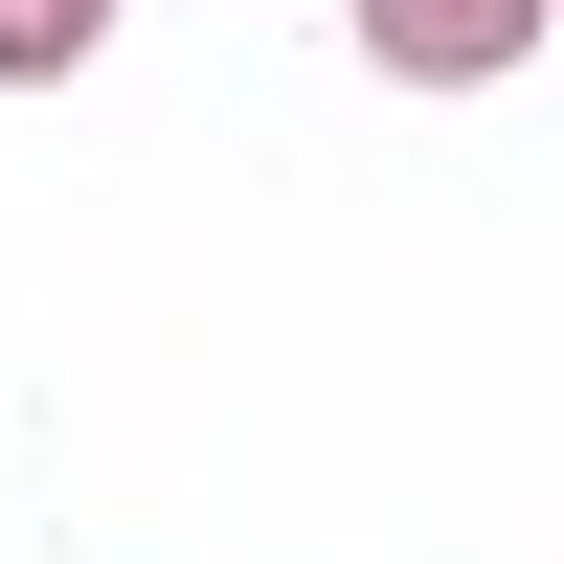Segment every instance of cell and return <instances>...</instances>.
Here are the masks:
<instances>
[{"instance_id": "obj_2", "label": "cell", "mask_w": 564, "mask_h": 564, "mask_svg": "<svg viewBox=\"0 0 564 564\" xmlns=\"http://www.w3.org/2000/svg\"><path fill=\"white\" fill-rule=\"evenodd\" d=\"M90 45H113V0H0V90H68Z\"/></svg>"}, {"instance_id": "obj_1", "label": "cell", "mask_w": 564, "mask_h": 564, "mask_svg": "<svg viewBox=\"0 0 564 564\" xmlns=\"http://www.w3.org/2000/svg\"><path fill=\"white\" fill-rule=\"evenodd\" d=\"M542 23H564V0H361V68H406V90H497Z\"/></svg>"}]
</instances>
